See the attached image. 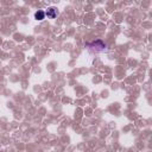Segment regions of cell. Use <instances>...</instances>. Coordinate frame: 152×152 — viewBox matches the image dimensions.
Segmentation results:
<instances>
[{
  "mask_svg": "<svg viewBox=\"0 0 152 152\" xmlns=\"http://www.w3.org/2000/svg\"><path fill=\"white\" fill-rule=\"evenodd\" d=\"M89 52L91 53H100V52H106L107 51V46L102 40H95L90 44L87 45Z\"/></svg>",
  "mask_w": 152,
  "mask_h": 152,
  "instance_id": "obj_1",
  "label": "cell"
},
{
  "mask_svg": "<svg viewBox=\"0 0 152 152\" xmlns=\"http://www.w3.org/2000/svg\"><path fill=\"white\" fill-rule=\"evenodd\" d=\"M45 15H48V18L50 19H55L58 15V10L56 7H49L48 11L45 12Z\"/></svg>",
  "mask_w": 152,
  "mask_h": 152,
  "instance_id": "obj_2",
  "label": "cell"
},
{
  "mask_svg": "<svg viewBox=\"0 0 152 152\" xmlns=\"http://www.w3.org/2000/svg\"><path fill=\"white\" fill-rule=\"evenodd\" d=\"M34 18L37 20H43L45 18V12L44 11H37L36 14H34Z\"/></svg>",
  "mask_w": 152,
  "mask_h": 152,
  "instance_id": "obj_3",
  "label": "cell"
}]
</instances>
